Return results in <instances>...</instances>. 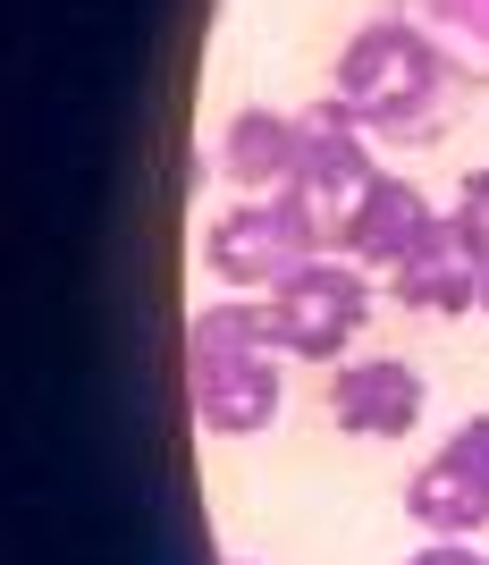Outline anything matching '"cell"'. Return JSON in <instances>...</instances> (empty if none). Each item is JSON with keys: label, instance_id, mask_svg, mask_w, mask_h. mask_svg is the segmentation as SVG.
I'll list each match as a JSON object with an SVG mask.
<instances>
[{"label": "cell", "instance_id": "cell-3", "mask_svg": "<svg viewBox=\"0 0 489 565\" xmlns=\"http://www.w3.org/2000/svg\"><path fill=\"white\" fill-rule=\"evenodd\" d=\"M236 347V305L194 312V405L203 430H262L279 414V347Z\"/></svg>", "mask_w": 489, "mask_h": 565}, {"label": "cell", "instance_id": "cell-4", "mask_svg": "<svg viewBox=\"0 0 489 565\" xmlns=\"http://www.w3.org/2000/svg\"><path fill=\"white\" fill-rule=\"evenodd\" d=\"M372 178H380V161H372V143L354 136V110L347 102H312L304 110V169H296L287 194L321 220V236H338L354 220V203L372 194Z\"/></svg>", "mask_w": 489, "mask_h": 565}, {"label": "cell", "instance_id": "cell-7", "mask_svg": "<svg viewBox=\"0 0 489 565\" xmlns=\"http://www.w3.org/2000/svg\"><path fill=\"white\" fill-rule=\"evenodd\" d=\"M220 169L236 194H287L304 169V118L287 110H236L220 136Z\"/></svg>", "mask_w": 489, "mask_h": 565}, {"label": "cell", "instance_id": "cell-8", "mask_svg": "<svg viewBox=\"0 0 489 565\" xmlns=\"http://www.w3.org/2000/svg\"><path fill=\"white\" fill-rule=\"evenodd\" d=\"M405 515H414L430 541H481L489 532V472H472L456 448H439L405 481Z\"/></svg>", "mask_w": 489, "mask_h": 565}, {"label": "cell", "instance_id": "cell-2", "mask_svg": "<svg viewBox=\"0 0 489 565\" xmlns=\"http://www.w3.org/2000/svg\"><path fill=\"white\" fill-rule=\"evenodd\" d=\"M312 254H321V220L304 212L296 194H245V203L220 212V220H211V236H203L211 279L262 287V296H270L287 270H304Z\"/></svg>", "mask_w": 489, "mask_h": 565}, {"label": "cell", "instance_id": "cell-10", "mask_svg": "<svg viewBox=\"0 0 489 565\" xmlns=\"http://www.w3.org/2000/svg\"><path fill=\"white\" fill-rule=\"evenodd\" d=\"M447 228H456L472 254L489 262V169H472L465 186H456V203H447Z\"/></svg>", "mask_w": 489, "mask_h": 565}, {"label": "cell", "instance_id": "cell-1", "mask_svg": "<svg viewBox=\"0 0 489 565\" xmlns=\"http://www.w3.org/2000/svg\"><path fill=\"white\" fill-rule=\"evenodd\" d=\"M372 321V270L347 254H312L304 270H287L270 296H262V330L279 354H304V363H329L347 354Z\"/></svg>", "mask_w": 489, "mask_h": 565}, {"label": "cell", "instance_id": "cell-6", "mask_svg": "<svg viewBox=\"0 0 489 565\" xmlns=\"http://www.w3.org/2000/svg\"><path fill=\"white\" fill-rule=\"evenodd\" d=\"M447 228V212H430V194L414 186V178H396V169H380L372 178V194L354 203V220L329 245L347 262H363V270H396V262H414L430 236Z\"/></svg>", "mask_w": 489, "mask_h": 565}, {"label": "cell", "instance_id": "cell-9", "mask_svg": "<svg viewBox=\"0 0 489 565\" xmlns=\"http://www.w3.org/2000/svg\"><path fill=\"white\" fill-rule=\"evenodd\" d=\"M389 279H396V305L405 312H439V321L447 312H481V254L456 228H439L414 262H396Z\"/></svg>", "mask_w": 489, "mask_h": 565}, {"label": "cell", "instance_id": "cell-13", "mask_svg": "<svg viewBox=\"0 0 489 565\" xmlns=\"http://www.w3.org/2000/svg\"><path fill=\"white\" fill-rule=\"evenodd\" d=\"M481 312H489V262H481Z\"/></svg>", "mask_w": 489, "mask_h": 565}, {"label": "cell", "instance_id": "cell-11", "mask_svg": "<svg viewBox=\"0 0 489 565\" xmlns=\"http://www.w3.org/2000/svg\"><path fill=\"white\" fill-rule=\"evenodd\" d=\"M447 448L465 456V465H472V472H489V414H472V423H465V430H456V439H447Z\"/></svg>", "mask_w": 489, "mask_h": 565}, {"label": "cell", "instance_id": "cell-12", "mask_svg": "<svg viewBox=\"0 0 489 565\" xmlns=\"http://www.w3.org/2000/svg\"><path fill=\"white\" fill-rule=\"evenodd\" d=\"M405 565H489V557H481L472 541H430V548H414Z\"/></svg>", "mask_w": 489, "mask_h": 565}, {"label": "cell", "instance_id": "cell-5", "mask_svg": "<svg viewBox=\"0 0 489 565\" xmlns=\"http://www.w3.org/2000/svg\"><path fill=\"white\" fill-rule=\"evenodd\" d=\"M422 405H430V388L405 354H347L329 372V423L347 439H405L422 423Z\"/></svg>", "mask_w": 489, "mask_h": 565}]
</instances>
